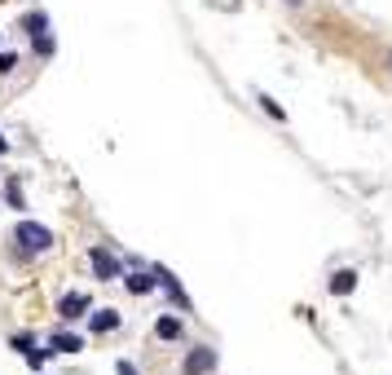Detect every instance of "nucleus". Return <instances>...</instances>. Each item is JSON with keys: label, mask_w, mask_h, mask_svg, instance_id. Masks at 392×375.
<instances>
[{"label": "nucleus", "mask_w": 392, "mask_h": 375, "mask_svg": "<svg viewBox=\"0 0 392 375\" xmlns=\"http://www.w3.org/2000/svg\"><path fill=\"white\" fill-rule=\"evenodd\" d=\"M256 102H260V106H265V111H269L273 119H286V111H282V106L273 102V97H265V93H260V97H256Z\"/></svg>", "instance_id": "nucleus-12"}, {"label": "nucleus", "mask_w": 392, "mask_h": 375, "mask_svg": "<svg viewBox=\"0 0 392 375\" xmlns=\"http://www.w3.org/2000/svg\"><path fill=\"white\" fill-rule=\"evenodd\" d=\"M207 371H216V349H194L181 362V375H207Z\"/></svg>", "instance_id": "nucleus-5"}, {"label": "nucleus", "mask_w": 392, "mask_h": 375, "mask_svg": "<svg viewBox=\"0 0 392 375\" xmlns=\"http://www.w3.org/2000/svg\"><path fill=\"white\" fill-rule=\"evenodd\" d=\"M18 66V54H0V71H14Z\"/></svg>", "instance_id": "nucleus-13"}, {"label": "nucleus", "mask_w": 392, "mask_h": 375, "mask_svg": "<svg viewBox=\"0 0 392 375\" xmlns=\"http://www.w3.org/2000/svg\"><path fill=\"white\" fill-rule=\"evenodd\" d=\"M89 261H93V279L97 283H115V279H124V265H119V256L111 252V247H89Z\"/></svg>", "instance_id": "nucleus-2"}, {"label": "nucleus", "mask_w": 392, "mask_h": 375, "mask_svg": "<svg viewBox=\"0 0 392 375\" xmlns=\"http://www.w3.org/2000/svg\"><path fill=\"white\" fill-rule=\"evenodd\" d=\"M89 309H93V300H89L84 291H66L62 305H58V318H62V322H75V318H84Z\"/></svg>", "instance_id": "nucleus-4"}, {"label": "nucleus", "mask_w": 392, "mask_h": 375, "mask_svg": "<svg viewBox=\"0 0 392 375\" xmlns=\"http://www.w3.org/2000/svg\"><path fill=\"white\" fill-rule=\"evenodd\" d=\"M119 375H137V366L133 362H119Z\"/></svg>", "instance_id": "nucleus-14"}, {"label": "nucleus", "mask_w": 392, "mask_h": 375, "mask_svg": "<svg viewBox=\"0 0 392 375\" xmlns=\"http://www.w3.org/2000/svg\"><path fill=\"white\" fill-rule=\"evenodd\" d=\"M22 27H27L31 31V44H36V54H54V36H49V18L44 14H27V18H22Z\"/></svg>", "instance_id": "nucleus-3"}, {"label": "nucleus", "mask_w": 392, "mask_h": 375, "mask_svg": "<svg viewBox=\"0 0 392 375\" xmlns=\"http://www.w3.org/2000/svg\"><path fill=\"white\" fill-rule=\"evenodd\" d=\"M154 336H159V340H181V318L176 314H164L159 322H154Z\"/></svg>", "instance_id": "nucleus-10"}, {"label": "nucleus", "mask_w": 392, "mask_h": 375, "mask_svg": "<svg viewBox=\"0 0 392 375\" xmlns=\"http://www.w3.org/2000/svg\"><path fill=\"white\" fill-rule=\"evenodd\" d=\"M14 243H18L27 256H36V252H49V247H54V230H44L40 221H18Z\"/></svg>", "instance_id": "nucleus-1"}, {"label": "nucleus", "mask_w": 392, "mask_h": 375, "mask_svg": "<svg viewBox=\"0 0 392 375\" xmlns=\"http://www.w3.org/2000/svg\"><path fill=\"white\" fill-rule=\"evenodd\" d=\"M119 327V309H93V318H89V331H115Z\"/></svg>", "instance_id": "nucleus-8"}, {"label": "nucleus", "mask_w": 392, "mask_h": 375, "mask_svg": "<svg viewBox=\"0 0 392 375\" xmlns=\"http://www.w3.org/2000/svg\"><path fill=\"white\" fill-rule=\"evenodd\" d=\"M0 155H5V137H0Z\"/></svg>", "instance_id": "nucleus-15"}, {"label": "nucleus", "mask_w": 392, "mask_h": 375, "mask_svg": "<svg viewBox=\"0 0 392 375\" xmlns=\"http://www.w3.org/2000/svg\"><path fill=\"white\" fill-rule=\"evenodd\" d=\"M286 5H304V0H286Z\"/></svg>", "instance_id": "nucleus-16"}, {"label": "nucleus", "mask_w": 392, "mask_h": 375, "mask_svg": "<svg viewBox=\"0 0 392 375\" xmlns=\"http://www.w3.org/2000/svg\"><path fill=\"white\" fill-rule=\"evenodd\" d=\"M124 287L128 291H133V296H146V291H154V287H159V274H146V269H133V274H124Z\"/></svg>", "instance_id": "nucleus-6"}, {"label": "nucleus", "mask_w": 392, "mask_h": 375, "mask_svg": "<svg viewBox=\"0 0 392 375\" xmlns=\"http://www.w3.org/2000/svg\"><path fill=\"white\" fill-rule=\"evenodd\" d=\"M84 340L80 336H71V331H54L49 336V354H80Z\"/></svg>", "instance_id": "nucleus-7"}, {"label": "nucleus", "mask_w": 392, "mask_h": 375, "mask_svg": "<svg viewBox=\"0 0 392 375\" xmlns=\"http://www.w3.org/2000/svg\"><path fill=\"white\" fill-rule=\"evenodd\" d=\"M353 287H357V269H335L331 274V291L335 296H348Z\"/></svg>", "instance_id": "nucleus-9"}, {"label": "nucleus", "mask_w": 392, "mask_h": 375, "mask_svg": "<svg viewBox=\"0 0 392 375\" xmlns=\"http://www.w3.org/2000/svg\"><path fill=\"white\" fill-rule=\"evenodd\" d=\"M44 362H49V349H27V366L31 371H40Z\"/></svg>", "instance_id": "nucleus-11"}]
</instances>
